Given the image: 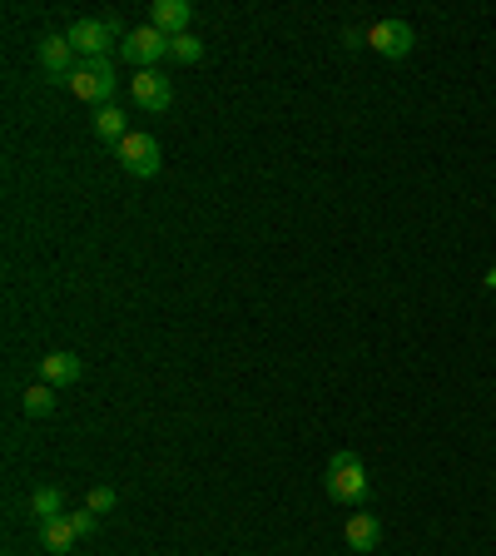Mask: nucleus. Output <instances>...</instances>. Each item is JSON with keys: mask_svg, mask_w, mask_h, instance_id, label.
Wrapping results in <instances>:
<instances>
[{"mask_svg": "<svg viewBox=\"0 0 496 556\" xmlns=\"http://www.w3.org/2000/svg\"><path fill=\"white\" fill-rule=\"evenodd\" d=\"M95 135L105 139V144H115L120 149L124 135H129V125H124V115L115 110V105H105V110H95Z\"/></svg>", "mask_w": 496, "mask_h": 556, "instance_id": "nucleus-14", "label": "nucleus"}, {"mask_svg": "<svg viewBox=\"0 0 496 556\" xmlns=\"http://www.w3.org/2000/svg\"><path fill=\"white\" fill-rule=\"evenodd\" d=\"M75 542H80L75 517H55V522H45V527H40V547H45V552H70Z\"/></svg>", "mask_w": 496, "mask_h": 556, "instance_id": "nucleus-12", "label": "nucleus"}, {"mask_svg": "<svg viewBox=\"0 0 496 556\" xmlns=\"http://www.w3.org/2000/svg\"><path fill=\"white\" fill-rule=\"evenodd\" d=\"M70 517H75V527H80V537H90V532L100 527V517H95L90 507H80V512H70Z\"/></svg>", "mask_w": 496, "mask_h": 556, "instance_id": "nucleus-18", "label": "nucleus"}, {"mask_svg": "<svg viewBox=\"0 0 496 556\" xmlns=\"http://www.w3.org/2000/svg\"><path fill=\"white\" fill-rule=\"evenodd\" d=\"M25 417H50L55 413V388L50 383H35V388H25Z\"/></svg>", "mask_w": 496, "mask_h": 556, "instance_id": "nucleus-16", "label": "nucleus"}, {"mask_svg": "<svg viewBox=\"0 0 496 556\" xmlns=\"http://www.w3.org/2000/svg\"><path fill=\"white\" fill-rule=\"evenodd\" d=\"M30 517L45 527V522H55V517H70L65 512V492L60 487H40V492H30Z\"/></svg>", "mask_w": 496, "mask_h": 556, "instance_id": "nucleus-13", "label": "nucleus"}, {"mask_svg": "<svg viewBox=\"0 0 496 556\" xmlns=\"http://www.w3.org/2000/svg\"><path fill=\"white\" fill-rule=\"evenodd\" d=\"M368 45L377 55H387V60H407L417 35H412L407 20H377V25H368Z\"/></svg>", "mask_w": 496, "mask_h": 556, "instance_id": "nucleus-6", "label": "nucleus"}, {"mask_svg": "<svg viewBox=\"0 0 496 556\" xmlns=\"http://www.w3.org/2000/svg\"><path fill=\"white\" fill-rule=\"evenodd\" d=\"M35 60H40V70L50 75V85H70L75 80V45H70V35H40V45H35Z\"/></svg>", "mask_w": 496, "mask_h": 556, "instance_id": "nucleus-4", "label": "nucleus"}, {"mask_svg": "<svg viewBox=\"0 0 496 556\" xmlns=\"http://www.w3.org/2000/svg\"><path fill=\"white\" fill-rule=\"evenodd\" d=\"M343 542L353 547V552H377V542H382V527H377V517L372 512H353L348 522H343Z\"/></svg>", "mask_w": 496, "mask_h": 556, "instance_id": "nucleus-10", "label": "nucleus"}, {"mask_svg": "<svg viewBox=\"0 0 496 556\" xmlns=\"http://www.w3.org/2000/svg\"><path fill=\"white\" fill-rule=\"evenodd\" d=\"M328 497L343 502V507L368 497V472H363V462L353 452H333L328 457Z\"/></svg>", "mask_w": 496, "mask_h": 556, "instance_id": "nucleus-2", "label": "nucleus"}, {"mask_svg": "<svg viewBox=\"0 0 496 556\" xmlns=\"http://www.w3.org/2000/svg\"><path fill=\"white\" fill-rule=\"evenodd\" d=\"M487 288H496V269H487Z\"/></svg>", "mask_w": 496, "mask_h": 556, "instance_id": "nucleus-20", "label": "nucleus"}, {"mask_svg": "<svg viewBox=\"0 0 496 556\" xmlns=\"http://www.w3.org/2000/svg\"><path fill=\"white\" fill-rule=\"evenodd\" d=\"M343 45H348V50H363V45H368V30L348 25V30H343Z\"/></svg>", "mask_w": 496, "mask_h": 556, "instance_id": "nucleus-19", "label": "nucleus"}, {"mask_svg": "<svg viewBox=\"0 0 496 556\" xmlns=\"http://www.w3.org/2000/svg\"><path fill=\"white\" fill-rule=\"evenodd\" d=\"M120 55L134 65V70H159V60L169 55V35H164V30H154V25H139V30H129V35H124Z\"/></svg>", "mask_w": 496, "mask_h": 556, "instance_id": "nucleus-3", "label": "nucleus"}, {"mask_svg": "<svg viewBox=\"0 0 496 556\" xmlns=\"http://www.w3.org/2000/svg\"><path fill=\"white\" fill-rule=\"evenodd\" d=\"M65 35H70V45H75V55H85V60H105V50H110V40H120L110 20H75V25H70Z\"/></svg>", "mask_w": 496, "mask_h": 556, "instance_id": "nucleus-7", "label": "nucleus"}, {"mask_svg": "<svg viewBox=\"0 0 496 556\" xmlns=\"http://www.w3.org/2000/svg\"><path fill=\"white\" fill-rule=\"evenodd\" d=\"M169 55H174L179 65H199V60H204V40H199L194 30H184V35L169 40Z\"/></svg>", "mask_w": 496, "mask_h": 556, "instance_id": "nucleus-15", "label": "nucleus"}, {"mask_svg": "<svg viewBox=\"0 0 496 556\" xmlns=\"http://www.w3.org/2000/svg\"><path fill=\"white\" fill-rule=\"evenodd\" d=\"M189 20H194V5H189V0H149V25H154V30H164L169 40H174V35H184V30H189Z\"/></svg>", "mask_w": 496, "mask_h": 556, "instance_id": "nucleus-9", "label": "nucleus"}, {"mask_svg": "<svg viewBox=\"0 0 496 556\" xmlns=\"http://www.w3.org/2000/svg\"><path fill=\"white\" fill-rule=\"evenodd\" d=\"M115 154H120L124 174H134V179H154V174H159V164H164V159H159V139L144 135V130H129Z\"/></svg>", "mask_w": 496, "mask_h": 556, "instance_id": "nucleus-5", "label": "nucleus"}, {"mask_svg": "<svg viewBox=\"0 0 496 556\" xmlns=\"http://www.w3.org/2000/svg\"><path fill=\"white\" fill-rule=\"evenodd\" d=\"M115 90H120V75H115L110 55H105V60H80V70H75V80H70V95H75V100L105 110V105H115Z\"/></svg>", "mask_w": 496, "mask_h": 556, "instance_id": "nucleus-1", "label": "nucleus"}, {"mask_svg": "<svg viewBox=\"0 0 496 556\" xmlns=\"http://www.w3.org/2000/svg\"><path fill=\"white\" fill-rule=\"evenodd\" d=\"M129 90H134V100L149 110V115H164L169 105H174V85L159 75V70H134V80H129Z\"/></svg>", "mask_w": 496, "mask_h": 556, "instance_id": "nucleus-8", "label": "nucleus"}, {"mask_svg": "<svg viewBox=\"0 0 496 556\" xmlns=\"http://www.w3.org/2000/svg\"><path fill=\"white\" fill-rule=\"evenodd\" d=\"M40 373H45L50 388H70V383H80L85 363H80L75 353H45V358H40Z\"/></svg>", "mask_w": 496, "mask_h": 556, "instance_id": "nucleus-11", "label": "nucleus"}, {"mask_svg": "<svg viewBox=\"0 0 496 556\" xmlns=\"http://www.w3.org/2000/svg\"><path fill=\"white\" fill-rule=\"evenodd\" d=\"M85 507H90L95 517H105V512H115V507H120V492H115V487H95Z\"/></svg>", "mask_w": 496, "mask_h": 556, "instance_id": "nucleus-17", "label": "nucleus"}]
</instances>
